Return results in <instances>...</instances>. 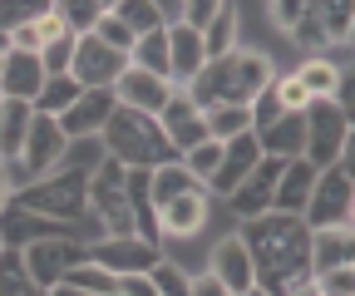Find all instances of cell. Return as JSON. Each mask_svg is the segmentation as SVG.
<instances>
[{"label":"cell","instance_id":"obj_49","mask_svg":"<svg viewBox=\"0 0 355 296\" xmlns=\"http://www.w3.org/2000/svg\"><path fill=\"white\" fill-rule=\"evenodd\" d=\"M6 50H10V35H6V30H0V55H6Z\"/></svg>","mask_w":355,"mask_h":296},{"label":"cell","instance_id":"obj_13","mask_svg":"<svg viewBox=\"0 0 355 296\" xmlns=\"http://www.w3.org/2000/svg\"><path fill=\"white\" fill-rule=\"evenodd\" d=\"M158 119V129H163V139H168V148L183 158L188 148H198L202 139H207V123H202V109L188 99V89H173L168 94V104L153 114Z\"/></svg>","mask_w":355,"mask_h":296},{"label":"cell","instance_id":"obj_43","mask_svg":"<svg viewBox=\"0 0 355 296\" xmlns=\"http://www.w3.org/2000/svg\"><path fill=\"white\" fill-rule=\"evenodd\" d=\"M217 10H222V0H183V6H178V20L193 25V30H202Z\"/></svg>","mask_w":355,"mask_h":296},{"label":"cell","instance_id":"obj_52","mask_svg":"<svg viewBox=\"0 0 355 296\" xmlns=\"http://www.w3.org/2000/svg\"><path fill=\"white\" fill-rule=\"evenodd\" d=\"M0 247H6V242H0Z\"/></svg>","mask_w":355,"mask_h":296},{"label":"cell","instance_id":"obj_40","mask_svg":"<svg viewBox=\"0 0 355 296\" xmlns=\"http://www.w3.org/2000/svg\"><path fill=\"white\" fill-rule=\"evenodd\" d=\"M74 30H64L60 40H50V45L40 50V64H44V74H69V60H74Z\"/></svg>","mask_w":355,"mask_h":296},{"label":"cell","instance_id":"obj_46","mask_svg":"<svg viewBox=\"0 0 355 296\" xmlns=\"http://www.w3.org/2000/svg\"><path fill=\"white\" fill-rule=\"evenodd\" d=\"M188 296H227V286H222V281H217L212 272H202V277H193Z\"/></svg>","mask_w":355,"mask_h":296},{"label":"cell","instance_id":"obj_25","mask_svg":"<svg viewBox=\"0 0 355 296\" xmlns=\"http://www.w3.org/2000/svg\"><path fill=\"white\" fill-rule=\"evenodd\" d=\"M30 119H35V104H25V99H0V163H20Z\"/></svg>","mask_w":355,"mask_h":296},{"label":"cell","instance_id":"obj_30","mask_svg":"<svg viewBox=\"0 0 355 296\" xmlns=\"http://www.w3.org/2000/svg\"><path fill=\"white\" fill-rule=\"evenodd\" d=\"M202 123H207V139L227 143L237 134H252V109L242 104H217V109H202Z\"/></svg>","mask_w":355,"mask_h":296},{"label":"cell","instance_id":"obj_1","mask_svg":"<svg viewBox=\"0 0 355 296\" xmlns=\"http://www.w3.org/2000/svg\"><path fill=\"white\" fill-rule=\"evenodd\" d=\"M242 242L252 252V272H257V286L266 296H291V291L316 281V272H311V227H306V218L272 207V213H261V218H247Z\"/></svg>","mask_w":355,"mask_h":296},{"label":"cell","instance_id":"obj_32","mask_svg":"<svg viewBox=\"0 0 355 296\" xmlns=\"http://www.w3.org/2000/svg\"><path fill=\"white\" fill-rule=\"evenodd\" d=\"M79 89H84V84L74 79V74H50V79H44V89L35 94V114H64L74 99H79Z\"/></svg>","mask_w":355,"mask_h":296},{"label":"cell","instance_id":"obj_26","mask_svg":"<svg viewBox=\"0 0 355 296\" xmlns=\"http://www.w3.org/2000/svg\"><path fill=\"white\" fill-rule=\"evenodd\" d=\"M50 232H60V227L44 223V218H35V213H25L20 202H6V207H0V242H6V247H25V242L50 237Z\"/></svg>","mask_w":355,"mask_h":296},{"label":"cell","instance_id":"obj_33","mask_svg":"<svg viewBox=\"0 0 355 296\" xmlns=\"http://www.w3.org/2000/svg\"><path fill=\"white\" fill-rule=\"evenodd\" d=\"M296 79H301V89L311 94V99H336V84H340V64H331V60H306L301 69H296Z\"/></svg>","mask_w":355,"mask_h":296},{"label":"cell","instance_id":"obj_28","mask_svg":"<svg viewBox=\"0 0 355 296\" xmlns=\"http://www.w3.org/2000/svg\"><path fill=\"white\" fill-rule=\"evenodd\" d=\"M237 6L232 0H222V10L202 25V50H207V60H222V55H232L237 50Z\"/></svg>","mask_w":355,"mask_h":296},{"label":"cell","instance_id":"obj_14","mask_svg":"<svg viewBox=\"0 0 355 296\" xmlns=\"http://www.w3.org/2000/svg\"><path fill=\"white\" fill-rule=\"evenodd\" d=\"M282 163L286 158H257V168H252V173L232 188V213L247 223V218H261V213H272V198H277V178H282Z\"/></svg>","mask_w":355,"mask_h":296},{"label":"cell","instance_id":"obj_37","mask_svg":"<svg viewBox=\"0 0 355 296\" xmlns=\"http://www.w3.org/2000/svg\"><path fill=\"white\" fill-rule=\"evenodd\" d=\"M178 163H183V168H188V173H193L198 183H207V178H212V168L222 163V143H217V139H202L198 148H188V153L178 158Z\"/></svg>","mask_w":355,"mask_h":296},{"label":"cell","instance_id":"obj_4","mask_svg":"<svg viewBox=\"0 0 355 296\" xmlns=\"http://www.w3.org/2000/svg\"><path fill=\"white\" fill-rule=\"evenodd\" d=\"M99 143H104V153L119 158L123 168H158V163L178 158V153L168 148L163 129H158V119L144 114V109H123V104L109 114V123L99 129Z\"/></svg>","mask_w":355,"mask_h":296},{"label":"cell","instance_id":"obj_5","mask_svg":"<svg viewBox=\"0 0 355 296\" xmlns=\"http://www.w3.org/2000/svg\"><path fill=\"white\" fill-rule=\"evenodd\" d=\"M301 123H306V148L301 158L316 168H331V163H345L350 168V114L336 109V99H306L301 109Z\"/></svg>","mask_w":355,"mask_h":296},{"label":"cell","instance_id":"obj_34","mask_svg":"<svg viewBox=\"0 0 355 296\" xmlns=\"http://www.w3.org/2000/svg\"><path fill=\"white\" fill-rule=\"evenodd\" d=\"M60 286H74V291H94V296H119V277H114V272H104L99 262H79V267H69Z\"/></svg>","mask_w":355,"mask_h":296},{"label":"cell","instance_id":"obj_27","mask_svg":"<svg viewBox=\"0 0 355 296\" xmlns=\"http://www.w3.org/2000/svg\"><path fill=\"white\" fill-rule=\"evenodd\" d=\"M69 25L55 15V10H40L35 20H25V25H15L10 30V50H30V55H40L44 45H50V40H60Z\"/></svg>","mask_w":355,"mask_h":296},{"label":"cell","instance_id":"obj_44","mask_svg":"<svg viewBox=\"0 0 355 296\" xmlns=\"http://www.w3.org/2000/svg\"><path fill=\"white\" fill-rule=\"evenodd\" d=\"M119 296H158V286L148 281V272H133V277H119Z\"/></svg>","mask_w":355,"mask_h":296},{"label":"cell","instance_id":"obj_17","mask_svg":"<svg viewBox=\"0 0 355 296\" xmlns=\"http://www.w3.org/2000/svg\"><path fill=\"white\" fill-rule=\"evenodd\" d=\"M207 207H212V193L207 188H188L158 207V232L163 237H198L207 227Z\"/></svg>","mask_w":355,"mask_h":296},{"label":"cell","instance_id":"obj_42","mask_svg":"<svg viewBox=\"0 0 355 296\" xmlns=\"http://www.w3.org/2000/svg\"><path fill=\"white\" fill-rule=\"evenodd\" d=\"M272 94H277V104L291 109V114H301L306 99H311V94L301 89V79H296V74H277V79H272Z\"/></svg>","mask_w":355,"mask_h":296},{"label":"cell","instance_id":"obj_3","mask_svg":"<svg viewBox=\"0 0 355 296\" xmlns=\"http://www.w3.org/2000/svg\"><path fill=\"white\" fill-rule=\"evenodd\" d=\"M277 79V64L266 60L261 50H232V55H222V60H207L198 74H193V84H188V99L198 104V109H217V104H252L266 84Z\"/></svg>","mask_w":355,"mask_h":296},{"label":"cell","instance_id":"obj_41","mask_svg":"<svg viewBox=\"0 0 355 296\" xmlns=\"http://www.w3.org/2000/svg\"><path fill=\"white\" fill-rule=\"evenodd\" d=\"M316 296H355V267L316 272Z\"/></svg>","mask_w":355,"mask_h":296},{"label":"cell","instance_id":"obj_23","mask_svg":"<svg viewBox=\"0 0 355 296\" xmlns=\"http://www.w3.org/2000/svg\"><path fill=\"white\" fill-rule=\"evenodd\" d=\"M311 183H316V168H311L306 158H286V163H282V178H277L272 207H277V213H296V218H301V207H306V198H311Z\"/></svg>","mask_w":355,"mask_h":296},{"label":"cell","instance_id":"obj_2","mask_svg":"<svg viewBox=\"0 0 355 296\" xmlns=\"http://www.w3.org/2000/svg\"><path fill=\"white\" fill-rule=\"evenodd\" d=\"M25 213L44 218V223H55L60 232L79 237V242H99L104 227L94 223V213H89V173L84 168H55V173H44V178H30L25 188H15V198Z\"/></svg>","mask_w":355,"mask_h":296},{"label":"cell","instance_id":"obj_51","mask_svg":"<svg viewBox=\"0 0 355 296\" xmlns=\"http://www.w3.org/2000/svg\"><path fill=\"white\" fill-rule=\"evenodd\" d=\"M0 60H6V55H0Z\"/></svg>","mask_w":355,"mask_h":296},{"label":"cell","instance_id":"obj_16","mask_svg":"<svg viewBox=\"0 0 355 296\" xmlns=\"http://www.w3.org/2000/svg\"><path fill=\"white\" fill-rule=\"evenodd\" d=\"M257 158H261V143H257V134H237V139H227L222 143V163L212 168V178L202 183L207 193H217V198H232V188L257 168Z\"/></svg>","mask_w":355,"mask_h":296},{"label":"cell","instance_id":"obj_9","mask_svg":"<svg viewBox=\"0 0 355 296\" xmlns=\"http://www.w3.org/2000/svg\"><path fill=\"white\" fill-rule=\"evenodd\" d=\"M64 148H69V139L60 129V119L55 114H35L30 119V134H25V148H20V163H6L10 178H15V188H25L30 178L55 173L60 158H64Z\"/></svg>","mask_w":355,"mask_h":296},{"label":"cell","instance_id":"obj_38","mask_svg":"<svg viewBox=\"0 0 355 296\" xmlns=\"http://www.w3.org/2000/svg\"><path fill=\"white\" fill-rule=\"evenodd\" d=\"M94 35L104 40L109 50H119V55H128V50H133V40H139V35H133V30H128V25L114 15V10H104V15L94 20Z\"/></svg>","mask_w":355,"mask_h":296},{"label":"cell","instance_id":"obj_29","mask_svg":"<svg viewBox=\"0 0 355 296\" xmlns=\"http://www.w3.org/2000/svg\"><path fill=\"white\" fill-rule=\"evenodd\" d=\"M0 296H50V291L25 272L20 247H0Z\"/></svg>","mask_w":355,"mask_h":296},{"label":"cell","instance_id":"obj_8","mask_svg":"<svg viewBox=\"0 0 355 296\" xmlns=\"http://www.w3.org/2000/svg\"><path fill=\"white\" fill-rule=\"evenodd\" d=\"M350 213H355V183H350V168H345V163L321 168L316 183H311L306 207H301L306 227H350Z\"/></svg>","mask_w":355,"mask_h":296},{"label":"cell","instance_id":"obj_31","mask_svg":"<svg viewBox=\"0 0 355 296\" xmlns=\"http://www.w3.org/2000/svg\"><path fill=\"white\" fill-rule=\"evenodd\" d=\"M128 64H133V69H148V74H163V79H168V25H163V30H148V35H139V40H133Z\"/></svg>","mask_w":355,"mask_h":296},{"label":"cell","instance_id":"obj_21","mask_svg":"<svg viewBox=\"0 0 355 296\" xmlns=\"http://www.w3.org/2000/svg\"><path fill=\"white\" fill-rule=\"evenodd\" d=\"M168 94H173V84L163 79V74H148V69H123L119 79H114V99L123 104V109H144V114H158L163 104H168Z\"/></svg>","mask_w":355,"mask_h":296},{"label":"cell","instance_id":"obj_20","mask_svg":"<svg viewBox=\"0 0 355 296\" xmlns=\"http://www.w3.org/2000/svg\"><path fill=\"white\" fill-rule=\"evenodd\" d=\"M44 64H40V55H30V50H6V60H0V99H25V104H35V94L44 89Z\"/></svg>","mask_w":355,"mask_h":296},{"label":"cell","instance_id":"obj_19","mask_svg":"<svg viewBox=\"0 0 355 296\" xmlns=\"http://www.w3.org/2000/svg\"><path fill=\"white\" fill-rule=\"evenodd\" d=\"M207 64V50H202V30L173 20L168 25V84L173 89H188L193 74Z\"/></svg>","mask_w":355,"mask_h":296},{"label":"cell","instance_id":"obj_10","mask_svg":"<svg viewBox=\"0 0 355 296\" xmlns=\"http://www.w3.org/2000/svg\"><path fill=\"white\" fill-rule=\"evenodd\" d=\"M20 257H25V272H30L44 291H55V286L64 281L69 267L89 262V242H79V237H69V232H50V237L25 242Z\"/></svg>","mask_w":355,"mask_h":296},{"label":"cell","instance_id":"obj_22","mask_svg":"<svg viewBox=\"0 0 355 296\" xmlns=\"http://www.w3.org/2000/svg\"><path fill=\"white\" fill-rule=\"evenodd\" d=\"M355 267V232L350 227H311V272Z\"/></svg>","mask_w":355,"mask_h":296},{"label":"cell","instance_id":"obj_45","mask_svg":"<svg viewBox=\"0 0 355 296\" xmlns=\"http://www.w3.org/2000/svg\"><path fill=\"white\" fill-rule=\"evenodd\" d=\"M336 109H340V114L355 109V69H350V64L340 69V84H336Z\"/></svg>","mask_w":355,"mask_h":296},{"label":"cell","instance_id":"obj_18","mask_svg":"<svg viewBox=\"0 0 355 296\" xmlns=\"http://www.w3.org/2000/svg\"><path fill=\"white\" fill-rule=\"evenodd\" d=\"M207 272H212L222 286H227V296H242V291H252V286H257V272H252V252H247L242 232L222 237V242L212 247V257H207Z\"/></svg>","mask_w":355,"mask_h":296},{"label":"cell","instance_id":"obj_11","mask_svg":"<svg viewBox=\"0 0 355 296\" xmlns=\"http://www.w3.org/2000/svg\"><path fill=\"white\" fill-rule=\"evenodd\" d=\"M128 69V55L109 50L94 30H84L74 40V60H69V74L84 84V89H114V79Z\"/></svg>","mask_w":355,"mask_h":296},{"label":"cell","instance_id":"obj_24","mask_svg":"<svg viewBox=\"0 0 355 296\" xmlns=\"http://www.w3.org/2000/svg\"><path fill=\"white\" fill-rule=\"evenodd\" d=\"M257 143H261L266 158H301V148H306V123H301V114L286 109L277 123L257 129Z\"/></svg>","mask_w":355,"mask_h":296},{"label":"cell","instance_id":"obj_7","mask_svg":"<svg viewBox=\"0 0 355 296\" xmlns=\"http://www.w3.org/2000/svg\"><path fill=\"white\" fill-rule=\"evenodd\" d=\"M355 30V0H306V10L291 25V40L311 50H345Z\"/></svg>","mask_w":355,"mask_h":296},{"label":"cell","instance_id":"obj_50","mask_svg":"<svg viewBox=\"0 0 355 296\" xmlns=\"http://www.w3.org/2000/svg\"><path fill=\"white\" fill-rule=\"evenodd\" d=\"M99 6H104V10H114V6H119V0H99Z\"/></svg>","mask_w":355,"mask_h":296},{"label":"cell","instance_id":"obj_48","mask_svg":"<svg viewBox=\"0 0 355 296\" xmlns=\"http://www.w3.org/2000/svg\"><path fill=\"white\" fill-rule=\"evenodd\" d=\"M50 296H94V291H74V286H55Z\"/></svg>","mask_w":355,"mask_h":296},{"label":"cell","instance_id":"obj_6","mask_svg":"<svg viewBox=\"0 0 355 296\" xmlns=\"http://www.w3.org/2000/svg\"><path fill=\"white\" fill-rule=\"evenodd\" d=\"M89 213L104 227V237H128L133 232V207H128V188H123V163L119 158H99V168L89 173Z\"/></svg>","mask_w":355,"mask_h":296},{"label":"cell","instance_id":"obj_47","mask_svg":"<svg viewBox=\"0 0 355 296\" xmlns=\"http://www.w3.org/2000/svg\"><path fill=\"white\" fill-rule=\"evenodd\" d=\"M10 198H15V178H10V168L0 163V207H6Z\"/></svg>","mask_w":355,"mask_h":296},{"label":"cell","instance_id":"obj_15","mask_svg":"<svg viewBox=\"0 0 355 296\" xmlns=\"http://www.w3.org/2000/svg\"><path fill=\"white\" fill-rule=\"evenodd\" d=\"M114 109H119L114 89H79V99L60 114V129H64V139H99Z\"/></svg>","mask_w":355,"mask_h":296},{"label":"cell","instance_id":"obj_36","mask_svg":"<svg viewBox=\"0 0 355 296\" xmlns=\"http://www.w3.org/2000/svg\"><path fill=\"white\" fill-rule=\"evenodd\" d=\"M50 10L74 30V35H84V30H94V20L104 15V6L99 0H50Z\"/></svg>","mask_w":355,"mask_h":296},{"label":"cell","instance_id":"obj_39","mask_svg":"<svg viewBox=\"0 0 355 296\" xmlns=\"http://www.w3.org/2000/svg\"><path fill=\"white\" fill-rule=\"evenodd\" d=\"M148 281L158 286V296H188V286H193V277H188L183 267H173L168 257H163L158 267H148Z\"/></svg>","mask_w":355,"mask_h":296},{"label":"cell","instance_id":"obj_12","mask_svg":"<svg viewBox=\"0 0 355 296\" xmlns=\"http://www.w3.org/2000/svg\"><path fill=\"white\" fill-rule=\"evenodd\" d=\"M89 262H99L114 277H133V272L158 267L163 262V247L158 242H144L139 232H128V237H99V242H89Z\"/></svg>","mask_w":355,"mask_h":296},{"label":"cell","instance_id":"obj_35","mask_svg":"<svg viewBox=\"0 0 355 296\" xmlns=\"http://www.w3.org/2000/svg\"><path fill=\"white\" fill-rule=\"evenodd\" d=\"M114 15H119L133 35H148V30H163V25H168L163 10H158V0H119Z\"/></svg>","mask_w":355,"mask_h":296}]
</instances>
